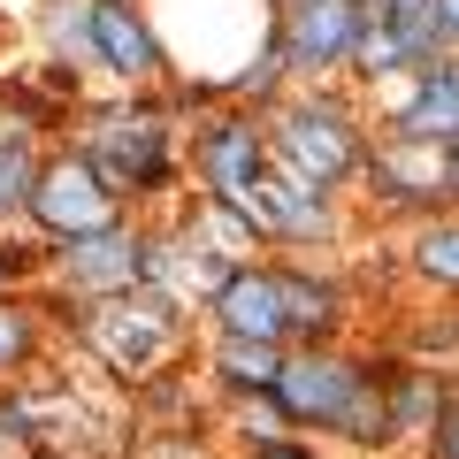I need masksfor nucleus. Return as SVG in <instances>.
Segmentation results:
<instances>
[{
    "label": "nucleus",
    "instance_id": "nucleus-1",
    "mask_svg": "<svg viewBox=\"0 0 459 459\" xmlns=\"http://www.w3.org/2000/svg\"><path fill=\"white\" fill-rule=\"evenodd\" d=\"M276 398L291 421H329V429H360V437H376V429H391V413L376 406V383H360L344 360H329V352H307V360H283L276 376Z\"/></svg>",
    "mask_w": 459,
    "mask_h": 459
},
{
    "label": "nucleus",
    "instance_id": "nucleus-2",
    "mask_svg": "<svg viewBox=\"0 0 459 459\" xmlns=\"http://www.w3.org/2000/svg\"><path fill=\"white\" fill-rule=\"evenodd\" d=\"M31 214L54 230V238H100V230H115V184L100 177L92 161H54V169H39V184H31Z\"/></svg>",
    "mask_w": 459,
    "mask_h": 459
},
{
    "label": "nucleus",
    "instance_id": "nucleus-3",
    "mask_svg": "<svg viewBox=\"0 0 459 459\" xmlns=\"http://www.w3.org/2000/svg\"><path fill=\"white\" fill-rule=\"evenodd\" d=\"M238 207H246L253 230H268V238H314V230H329V199L314 177H299L291 161H283V177L261 161V177L238 192Z\"/></svg>",
    "mask_w": 459,
    "mask_h": 459
},
{
    "label": "nucleus",
    "instance_id": "nucleus-4",
    "mask_svg": "<svg viewBox=\"0 0 459 459\" xmlns=\"http://www.w3.org/2000/svg\"><path fill=\"white\" fill-rule=\"evenodd\" d=\"M283 161L314 184H337L344 169L360 161V138H352V123L337 108H291L283 115Z\"/></svg>",
    "mask_w": 459,
    "mask_h": 459
},
{
    "label": "nucleus",
    "instance_id": "nucleus-5",
    "mask_svg": "<svg viewBox=\"0 0 459 459\" xmlns=\"http://www.w3.org/2000/svg\"><path fill=\"white\" fill-rule=\"evenodd\" d=\"M368 31V0H307L283 31V62L291 69H322V62H344Z\"/></svg>",
    "mask_w": 459,
    "mask_h": 459
},
{
    "label": "nucleus",
    "instance_id": "nucleus-6",
    "mask_svg": "<svg viewBox=\"0 0 459 459\" xmlns=\"http://www.w3.org/2000/svg\"><path fill=\"white\" fill-rule=\"evenodd\" d=\"M376 184L398 199V207H421V199H444L452 192V153H444V138H398L383 146L376 161Z\"/></svg>",
    "mask_w": 459,
    "mask_h": 459
},
{
    "label": "nucleus",
    "instance_id": "nucleus-7",
    "mask_svg": "<svg viewBox=\"0 0 459 459\" xmlns=\"http://www.w3.org/2000/svg\"><path fill=\"white\" fill-rule=\"evenodd\" d=\"M84 161H92L115 192H131V184H161L169 138H161V123H108V131L92 138V153H84Z\"/></svg>",
    "mask_w": 459,
    "mask_h": 459
},
{
    "label": "nucleus",
    "instance_id": "nucleus-8",
    "mask_svg": "<svg viewBox=\"0 0 459 459\" xmlns=\"http://www.w3.org/2000/svg\"><path fill=\"white\" fill-rule=\"evenodd\" d=\"M84 23H92V47L108 54L115 77H161V47H153L146 16H138L131 0H92Z\"/></svg>",
    "mask_w": 459,
    "mask_h": 459
},
{
    "label": "nucleus",
    "instance_id": "nucleus-9",
    "mask_svg": "<svg viewBox=\"0 0 459 459\" xmlns=\"http://www.w3.org/2000/svg\"><path fill=\"white\" fill-rule=\"evenodd\" d=\"M222 329L230 337H283L291 329V307H283V283H276V268L268 276H230L222 283Z\"/></svg>",
    "mask_w": 459,
    "mask_h": 459
},
{
    "label": "nucleus",
    "instance_id": "nucleus-10",
    "mask_svg": "<svg viewBox=\"0 0 459 459\" xmlns=\"http://www.w3.org/2000/svg\"><path fill=\"white\" fill-rule=\"evenodd\" d=\"M138 268H146V253H138L131 238H115V230L69 246V283H77V291H115V283H131Z\"/></svg>",
    "mask_w": 459,
    "mask_h": 459
},
{
    "label": "nucleus",
    "instance_id": "nucleus-11",
    "mask_svg": "<svg viewBox=\"0 0 459 459\" xmlns=\"http://www.w3.org/2000/svg\"><path fill=\"white\" fill-rule=\"evenodd\" d=\"M207 177L222 199H238L253 177H261V138L246 131V123H222V131H207Z\"/></svg>",
    "mask_w": 459,
    "mask_h": 459
},
{
    "label": "nucleus",
    "instance_id": "nucleus-12",
    "mask_svg": "<svg viewBox=\"0 0 459 459\" xmlns=\"http://www.w3.org/2000/svg\"><path fill=\"white\" fill-rule=\"evenodd\" d=\"M398 138H459V69H429L421 100L398 115Z\"/></svg>",
    "mask_w": 459,
    "mask_h": 459
},
{
    "label": "nucleus",
    "instance_id": "nucleus-13",
    "mask_svg": "<svg viewBox=\"0 0 459 459\" xmlns=\"http://www.w3.org/2000/svg\"><path fill=\"white\" fill-rule=\"evenodd\" d=\"M123 322H138V329H100V344L115 352V368H138V360H153L169 344V314L161 307H138V314L123 307Z\"/></svg>",
    "mask_w": 459,
    "mask_h": 459
},
{
    "label": "nucleus",
    "instance_id": "nucleus-14",
    "mask_svg": "<svg viewBox=\"0 0 459 459\" xmlns=\"http://www.w3.org/2000/svg\"><path fill=\"white\" fill-rule=\"evenodd\" d=\"M222 376L238 383V391H276V376H283L276 337H230L222 344Z\"/></svg>",
    "mask_w": 459,
    "mask_h": 459
},
{
    "label": "nucleus",
    "instance_id": "nucleus-15",
    "mask_svg": "<svg viewBox=\"0 0 459 459\" xmlns=\"http://www.w3.org/2000/svg\"><path fill=\"white\" fill-rule=\"evenodd\" d=\"M429 47H437V31H391V23H368L360 47H352V62H360V69H398V62H413V54H429Z\"/></svg>",
    "mask_w": 459,
    "mask_h": 459
},
{
    "label": "nucleus",
    "instance_id": "nucleus-16",
    "mask_svg": "<svg viewBox=\"0 0 459 459\" xmlns=\"http://www.w3.org/2000/svg\"><path fill=\"white\" fill-rule=\"evenodd\" d=\"M276 283H283V307H291V329H314V322H329V314H337V299H329L322 283L291 276V268H276Z\"/></svg>",
    "mask_w": 459,
    "mask_h": 459
},
{
    "label": "nucleus",
    "instance_id": "nucleus-17",
    "mask_svg": "<svg viewBox=\"0 0 459 459\" xmlns=\"http://www.w3.org/2000/svg\"><path fill=\"white\" fill-rule=\"evenodd\" d=\"M31 153H23V138H0V214L8 207H31Z\"/></svg>",
    "mask_w": 459,
    "mask_h": 459
},
{
    "label": "nucleus",
    "instance_id": "nucleus-18",
    "mask_svg": "<svg viewBox=\"0 0 459 459\" xmlns=\"http://www.w3.org/2000/svg\"><path fill=\"white\" fill-rule=\"evenodd\" d=\"M368 23H391V31H437V0H368Z\"/></svg>",
    "mask_w": 459,
    "mask_h": 459
},
{
    "label": "nucleus",
    "instance_id": "nucleus-19",
    "mask_svg": "<svg viewBox=\"0 0 459 459\" xmlns=\"http://www.w3.org/2000/svg\"><path fill=\"white\" fill-rule=\"evenodd\" d=\"M413 261H421V276L459 283V230H429L421 246H413Z\"/></svg>",
    "mask_w": 459,
    "mask_h": 459
},
{
    "label": "nucleus",
    "instance_id": "nucleus-20",
    "mask_svg": "<svg viewBox=\"0 0 459 459\" xmlns=\"http://www.w3.org/2000/svg\"><path fill=\"white\" fill-rule=\"evenodd\" d=\"M23 352H31V314L0 307V360H23Z\"/></svg>",
    "mask_w": 459,
    "mask_h": 459
},
{
    "label": "nucleus",
    "instance_id": "nucleus-21",
    "mask_svg": "<svg viewBox=\"0 0 459 459\" xmlns=\"http://www.w3.org/2000/svg\"><path fill=\"white\" fill-rule=\"evenodd\" d=\"M437 459H459V406L437 413Z\"/></svg>",
    "mask_w": 459,
    "mask_h": 459
},
{
    "label": "nucleus",
    "instance_id": "nucleus-22",
    "mask_svg": "<svg viewBox=\"0 0 459 459\" xmlns=\"http://www.w3.org/2000/svg\"><path fill=\"white\" fill-rule=\"evenodd\" d=\"M437 31H444V39H459V0H437Z\"/></svg>",
    "mask_w": 459,
    "mask_h": 459
},
{
    "label": "nucleus",
    "instance_id": "nucleus-23",
    "mask_svg": "<svg viewBox=\"0 0 459 459\" xmlns=\"http://www.w3.org/2000/svg\"><path fill=\"white\" fill-rule=\"evenodd\" d=\"M261 459H307L299 444H261Z\"/></svg>",
    "mask_w": 459,
    "mask_h": 459
},
{
    "label": "nucleus",
    "instance_id": "nucleus-24",
    "mask_svg": "<svg viewBox=\"0 0 459 459\" xmlns=\"http://www.w3.org/2000/svg\"><path fill=\"white\" fill-rule=\"evenodd\" d=\"M452 192H459V138H452Z\"/></svg>",
    "mask_w": 459,
    "mask_h": 459
},
{
    "label": "nucleus",
    "instance_id": "nucleus-25",
    "mask_svg": "<svg viewBox=\"0 0 459 459\" xmlns=\"http://www.w3.org/2000/svg\"><path fill=\"white\" fill-rule=\"evenodd\" d=\"M8 268H23V261H0V276H8Z\"/></svg>",
    "mask_w": 459,
    "mask_h": 459
}]
</instances>
